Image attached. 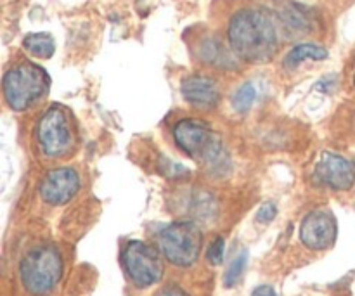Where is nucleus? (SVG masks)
Returning a JSON list of instances; mask_svg holds the SVG:
<instances>
[{"label":"nucleus","instance_id":"412c9836","mask_svg":"<svg viewBox=\"0 0 355 296\" xmlns=\"http://www.w3.org/2000/svg\"><path fill=\"white\" fill-rule=\"evenodd\" d=\"M354 83H355V76H354Z\"/></svg>","mask_w":355,"mask_h":296},{"label":"nucleus","instance_id":"ddd939ff","mask_svg":"<svg viewBox=\"0 0 355 296\" xmlns=\"http://www.w3.org/2000/svg\"><path fill=\"white\" fill-rule=\"evenodd\" d=\"M328 58V51L315 44H298L291 49L284 58L283 64L286 69H295L304 61H324Z\"/></svg>","mask_w":355,"mask_h":296},{"label":"nucleus","instance_id":"9d476101","mask_svg":"<svg viewBox=\"0 0 355 296\" xmlns=\"http://www.w3.org/2000/svg\"><path fill=\"white\" fill-rule=\"evenodd\" d=\"M80 189V175L76 170L54 168L44 177L40 184L42 200L52 207H61L71 201Z\"/></svg>","mask_w":355,"mask_h":296},{"label":"nucleus","instance_id":"6ab92c4d","mask_svg":"<svg viewBox=\"0 0 355 296\" xmlns=\"http://www.w3.org/2000/svg\"><path fill=\"white\" fill-rule=\"evenodd\" d=\"M252 296H277V293L270 286H259Z\"/></svg>","mask_w":355,"mask_h":296},{"label":"nucleus","instance_id":"9b49d317","mask_svg":"<svg viewBox=\"0 0 355 296\" xmlns=\"http://www.w3.org/2000/svg\"><path fill=\"white\" fill-rule=\"evenodd\" d=\"M182 90L184 99L193 106L200 107V110H211L220 101V90H218V83L210 76L201 75H191L182 80Z\"/></svg>","mask_w":355,"mask_h":296},{"label":"nucleus","instance_id":"4468645a","mask_svg":"<svg viewBox=\"0 0 355 296\" xmlns=\"http://www.w3.org/2000/svg\"><path fill=\"white\" fill-rule=\"evenodd\" d=\"M23 47L38 59H51L55 52V42L49 33H30L24 37Z\"/></svg>","mask_w":355,"mask_h":296},{"label":"nucleus","instance_id":"aec40b11","mask_svg":"<svg viewBox=\"0 0 355 296\" xmlns=\"http://www.w3.org/2000/svg\"><path fill=\"white\" fill-rule=\"evenodd\" d=\"M159 296H187V295L184 293L182 290H179V288H168V290L163 291Z\"/></svg>","mask_w":355,"mask_h":296},{"label":"nucleus","instance_id":"0eeeda50","mask_svg":"<svg viewBox=\"0 0 355 296\" xmlns=\"http://www.w3.org/2000/svg\"><path fill=\"white\" fill-rule=\"evenodd\" d=\"M127 276L137 288H149L159 283L165 272L162 256L156 250L142 241H130L123 253Z\"/></svg>","mask_w":355,"mask_h":296},{"label":"nucleus","instance_id":"39448f33","mask_svg":"<svg viewBox=\"0 0 355 296\" xmlns=\"http://www.w3.org/2000/svg\"><path fill=\"white\" fill-rule=\"evenodd\" d=\"M162 255L175 267H191L200 259L203 234L194 222H173L158 234Z\"/></svg>","mask_w":355,"mask_h":296},{"label":"nucleus","instance_id":"1a4fd4ad","mask_svg":"<svg viewBox=\"0 0 355 296\" xmlns=\"http://www.w3.org/2000/svg\"><path fill=\"white\" fill-rule=\"evenodd\" d=\"M336 218L329 210H314L304 218L300 227V239L309 250L324 252L336 241Z\"/></svg>","mask_w":355,"mask_h":296},{"label":"nucleus","instance_id":"423d86ee","mask_svg":"<svg viewBox=\"0 0 355 296\" xmlns=\"http://www.w3.org/2000/svg\"><path fill=\"white\" fill-rule=\"evenodd\" d=\"M37 141L49 158H62L76 142L71 114L62 106L49 107L37 125Z\"/></svg>","mask_w":355,"mask_h":296},{"label":"nucleus","instance_id":"f8f14e48","mask_svg":"<svg viewBox=\"0 0 355 296\" xmlns=\"http://www.w3.org/2000/svg\"><path fill=\"white\" fill-rule=\"evenodd\" d=\"M198 54L208 64L218 66V68H231L234 64V59H232L231 52L224 47L218 38L215 37H207L200 44V49H198Z\"/></svg>","mask_w":355,"mask_h":296},{"label":"nucleus","instance_id":"20e7f679","mask_svg":"<svg viewBox=\"0 0 355 296\" xmlns=\"http://www.w3.org/2000/svg\"><path fill=\"white\" fill-rule=\"evenodd\" d=\"M21 283L30 295L51 293L62 276V259L55 246H40L24 255L19 265Z\"/></svg>","mask_w":355,"mask_h":296},{"label":"nucleus","instance_id":"f03ea898","mask_svg":"<svg viewBox=\"0 0 355 296\" xmlns=\"http://www.w3.org/2000/svg\"><path fill=\"white\" fill-rule=\"evenodd\" d=\"M173 139L180 151L198 159L208 168L222 172L229 166V156L222 144L220 135L205 121L194 118L180 120L173 127Z\"/></svg>","mask_w":355,"mask_h":296},{"label":"nucleus","instance_id":"dca6fc26","mask_svg":"<svg viewBox=\"0 0 355 296\" xmlns=\"http://www.w3.org/2000/svg\"><path fill=\"white\" fill-rule=\"evenodd\" d=\"M255 97H257L255 87H253L252 83H245V85H243L241 89L234 94V97H232V106H234L236 111H239V113L245 114L250 111V107H252Z\"/></svg>","mask_w":355,"mask_h":296},{"label":"nucleus","instance_id":"2eb2a0df","mask_svg":"<svg viewBox=\"0 0 355 296\" xmlns=\"http://www.w3.org/2000/svg\"><path fill=\"white\" fill-rule=\"evenodd\" d=\"M246 262H248V253L246 252H241L234 260H232L224 277L225 288H232L239 283V279H241L243 272H245L246 269Z\"/></svg>","mask_w":355,"mask_h":296},{"label":"nucleus","instance_id":"f3484780","mask_svg":"<svg viewBox=\"0 0 355 296\" xmlns=\"http://www.w3.org/2000/svg\"><path fill=\"white\" fill-rule=\"evenodd\" d=\"M224 248L225 243L222 238H215V241L211 243L210 248H208V260H210L211 265L218 267L224 262Z\"/></svg>","mask_w":355,"mask_h":296},{"label":"nucleus","instance_id":"f257e3e1","mask_svg":"<svg viewBox=\"0 0 355 296\" xmlns=\"http://www.w3.org/2000/svg\"><path fill=\"white\" fill-rule=\"evenodd\" d=\"M227 40L234 55L250 62L270 61L279 49L276 21L260 7H245L231 17Z\"/></svg>","mask_w":355,"mask_h":296},{"label":"nucleus","instance_id":"a211bd4d","mask_svg":"<svg viewBox=\"0 0 355 296\" xmlns=\"http://www.w3.org/2000/svg\"><path fill=\"white\" fill-rule=\"evenodd\" d=\"M277 215V208L274 203H263L262 207H260L259 214H257V220L260 222V224H269V222H272L274 218H276Z\"/></svg>","mask_w":355,"mask_h":296},{"label":"nucleus","instance_id":"7ed1b4c3","mask_svg":"<svg viewBox=\"0 0 355 296\" xmlns=\"http://www.w3.org/2000/svg\"><path fill=\"white\" fill-rule=\"evenodd\" d=\"M2 87L7 106L14 111H24L49 92L51 78L42 66L24 61L6 73Z\"/></svg>","mask_w":355,"mask_h":296},{"label":"nucleus","instance_id":"6e6552de","mask_svg":"<svg viewBox=\"0 0 355 296\" xmlns=\"http://www.w3.org/2000/svg\"><path fill=\"white\" fill-rule=\"evenodd\" d=\"M314 180L335 191H349L355 184V162L338 153H322L314 170Z\"/></svg>","mask_w":355,"mask_h":296}]
</instances>
